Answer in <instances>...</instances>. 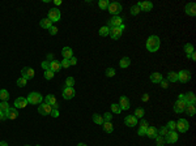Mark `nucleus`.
Returning a JSON list of instances; mask_svg holds the SVG:
<instances>
[{
	"mask_svg": "<svg viewBox=\"0 0 196 146\" xmlns=\"http://www.w3.org/2000/svg\"><path fill=\"white\" fill-rule=\"evenodd\" d=\"M159 44H161V41L157 35H150L146 41V50L149 52H157L159 48Z\"/></svg>",
	"mask_w": 196,
	"mask_h": 146,
	"instance_id": "nucleus-1",
	"label": "nucleus"
},
{
	"mask_svg": "<svg viewBox=\"0 0 196 146\" xmlns=\"http://www.w3.org/2000/svg\"><path fill=\"white\" fill-rule=\"evenodd\" d=\"M125 29L124 23L120 26H118V28H110V31H109V35L111 36L112 39H119L120 36H122L123 34V30Z\"/></svg>",
	"mask_w": 196,
	"mask_h": 146,
	"instance_id": "nucleus-2",
	"label": "nucleus"
},
{
	"mask_svg": "<svg viewBox=\"0 0 196 146\" xmlns=\"http://www.w3.org/2000/svg\"><path fill=\"white\" fill-rule=\"evenodd\" d=\"M28 103H31V104H41L42 103V94L37 93V91H33L28 95Z\"/></svg>",
	"mask_w": 196,
	"mask_h": 146,
	"instance_id": "nucleus-3",
	"label": "nucleus"
},
{
	"mask_svg": "<svg viewBox=\"0 0 196 146\" xmlns=\"http://www.w3.org/2000/svg\"><path fill=\"white\" fill-rule=\"evenodd\" d=\"M109 12L111 13L112 16H119V13H120V10H122V4L120 3H118V1H114V3H110V5H109Z\"/></svg>",
	"mask_w": 196,
	"mask_h": 146,
	"instance_id": "nucleus-4",
	"label": "nucleus"
},
{
	"mask_svg": "<svg viewBox=\"0 0 196 146\" xmlns=\"http://www.w3.org/2000/svg\"><path fill=\"white\" fill-rule=\"evenodd\" d=\"M175 124H177V129L180 133H186L188 130V128H190V124H188V121L186 119H179Z\"/></svg>",
	"mask_w": 196,
	"mask_h": 146,
	"instance_id": "nucleus-5",
	"label": "nucleus"
},
{
	"mask_svg": "<svg viewBox=\"0 0 196 146\" xmlns=\"http://www.w3.org/2000/svg\"><path fill=\"white\" fill-rule=\"evenodd\" d=\"M60 10L57 9V8H52V9L48 10V20L51 21V22H56V21L60 20Z\"/></svg>",
	"mask_w": 196,
	"mask_h": 146,
	"instance_id": "nucleus-6",
	"label": "nucleus"
},
{
	"mask_svg": "<svg viewBox=\"0 0 196 146\" xmlns=\"http://www.w3.org/2000/svg\"><path fill=\"white\" fill-rule=\"evenodd\" d=\"M191 80V73L190 70L187 69H183L180 70V72H178V81H180V82H188V81Z\"/></svg>",
	"mask_w": 196,
	"mask_h": 146,
	"instance_id": "nucleus-7",
	"label": "nucleus"
},
{
	"mask_svg": "<svg viewBox=\"0 0 196 146\" xmlns=\"http://www.w3.org/2000/svg\"><path fill=\"white\" fill-rule=\"evenodd\" d=\"M163 140L167 143H175L178 141V133L175 130H169V133L163 137Z\"/></svg>",
	"mask_w": 196,
	"mask_h": 146,
	"instance_id": "nucleus-8",
	"label": "nucleus"
},
{
	"mask_svg": "<svg viewBox=\"0 0 196 146\" xmlns=\"http://www.w3.org/2000/svg\"><path fill=\"white\" fill-rule=\"evenodd\" d=\"M51 111H52V107L50 106V104H47V103H42V104H39V107H38V112L42 115V116L50 115L51 114Z\"/></svg>",
	"mask_w": 196,
	"mask_h": 146,
	"instance_id": "nucleus-9",
	"label": "nucleus"
},
{
	"mask_svg": "<svg viewBox=\"0 0 196 146\" xmlns=\"http://www.w3.org/2000/svg\"><path fill=\"white\" fill-rule=\"evenodd\" d=\"M21 77L26 78V80H30V78L34 77V69L29 67H24L22 70H21Z\"/></svg>",
	"mask_w": 196,
	"mask_h": 146,
	"instance_id": "nucleus-10",
	"label": "nucleus"
},
{
	"mask_svg": "<svg viewBox=\"0 0 196 146\" xmlns=\"http://www.w3.org/2000/svg\"><path fill=\"white\" fill-rule=\"evenodd\" d=\"M186 102L183 101V99H178L177 102H175V104H174V111L177 112V114H180V112H183L186 110Z\"/></svg>",
	"mask_w": 196,
	"mask_h": 146,
	"instance_id": "nucleus-11",
	"label": "nucleus"
},
{
	"mask_svg": "<svg viewBox=\"0 0 196 146\" xmlns=\"http://www.w3.org/2000/svg\"><path fill=\"white\" fill-rule=\"evenodd\" d=\"M13 104H15V108H25L28 106V99L22 98V96H18Z\"/></svg>",
	"mask_w": 196,
	"mask_h": 146,
	"instance_id": "nucleus-12",
	"label": "nucleus"
},
{
	"mask_svg": "<svg viewBox=\"0 0 196 146\" xmlns=\"http://www.w3.org/2000/svg\"><path fill=\"white\" fill-rule=\"evenodd\" d=\"M75 89L73 87H67L65 86L64 89H63V98L64 99H72L73 96H75Z\"/></svg>",
	"mask_w": 196,
	"mask_h": 146,
	"instance_id": "nucleus-13",
	"label": "nucleus"
},
{
	"mask_svg": "<svg viewBox=\"0 0 196 146\" xmlns=\"http://www.w3.org/2000/svg\"><path fill=\"white\" fill-rule=\"evenodd\" d=\"M137 4L143 12H150L153 9V3L150 1H141V3H137Z\"/></svg>",
	"mask_w": 196,
	"mask_h": 146,
	"instance_id": "nucleus-14",
	"label": "nucleus"
},
{
	"mask_svg": "<svg viewBox=\"0 0 196 146\" xmlns=\"http://www.w3.org/2000/svg\"><path fill=\"white\" fill-rule=\"evenodd\" d=\"M124 124L127 125V127L132 128V127H135V125H137V119H136L133 115H128L124 119Z\"/></svg>",
	"mask_w": 196,
	"mask_h": 146,
	"instance_id": "nucleus-15",
	"label": "nucleus"
},
{
	"mask_svg": "<svg viewBox=\"0 0 196 146\" xmlns=\"http://www.w3.org/2000/svg\"><path fill=\"white\" fill-rule=\"evenodd\" d=\"M110 26L111 28H118V26L123 25V18L120 17V16H114V17L110 20Z\"/></svg>",
	"mask_w": 196,
	"mask_h": 146,
	"instance_id": "nucleus-16",
	"label": "nucleus"
},
{
	"mask_svg": "<svg viewBox=\"0 0 196 146\" xmlns=\"http://www.w3.org/2000/svg\"><path fill=\"white\" fill-rule=\"evenodd\" d=\"M183 95H184V102H186V104H195L196 96H195V94H193L192 91H190V93H187V94H183Z\"/></svg>",
	"mask_w": 196,
	"mask_h": 146,
	"instance_id": "nucleus-17",
	"label": "nucleus"
},
{
	"mask_svg": "<svg viewBox=\"0 0 196 146\" xmlns=\"http://www.w3.org/2000/svg\"><path fill=\"white\" fill-rule=\"evenodd\" d=\"M119 106H120V108H122V110H128V108L131 107L130 99H128L127 96H120V99H119Z\"/></svg>",
	"mask_w": 196,
	"mask_h": 146,
	"instance_id": "nucleus-18",
	"label": "nucleus"
},
{
	"mask_svg": "<svg viewBox=\"0 0 196 146\" xmlns=\"http://www.w3.org/2000/svg\"><path fill=\"white\" fill-rule=\"evenodd\" d=\"M186 13H187L188 16H195L196 14V4L195 3H190V4L186 5Z\"/></svg>",
	"mask_w": 196,
	"mask_h": 146,
	"instance_id": "nucleus-19",
	"label": "nucleus"
},
{
	"mask_svg": "<svg viewBox=\"0 0 196 146\" xmlns=\"http://www.w3.org/2000/svg\"><path fill=\"white\" fill-rule=\"evenodd\" d=\"M62 55H63V59H67L69 60L71 57L73 56V51L71 47H64V48L62 50Z\"/></svg>",
	"mask_w": 196,
	"mask_h": 146,
	"instance_id": "nucleus-20",
	"label": "nucleus"
},
{
	"mask_svg": "<svg viewBox=\"0 0 196 146\" xmlns=\"http://www.w3.org/2000/svg\"><path fill=\"white\" fill-rule=\"evenodd\" d=\"M50 69L52 70V72H59L60 69H62V65H60V61H57V60H52V61H50Z\"/></svg>",
	"mask_w": 196,
	"mask_h": 146,
	"instance_id": "nucleus-21",
	"label": "nucleus"
},
{
	"mask_svg": "<svg viewBox=\"0 0 196 146\" xmlns=\"http://www.w3.org/2000/svg\"><path fill=\"white\" fill-rule=\"evenodd\" d=\"M5 116H7V119H10V120H15L16 117L18 116V112H17V108H12L10 107L9 110L7 111V114H5Z\"/></svg>",
	"mask_w": 196,
	"mask_h": 146,
	"instance_id": "nucleus-22",
	"label": "nucleus"
},
{
	"mask_svg": "<svg viewBox=\"0 0 196 146\" xmlns=\"http://www.w3.org/2000/svg\"><path fill=\"white\" fill-rule=\"evenodd\" d=\"M162 80H163V78H162V74H161V73L154 72V73H152V74H150V81H152L153 83H159Z\"/></svg>",
	"mask_w": 196,
	"mask_h": 146,
	"instance_id": "nucleus-23",
	"label": "nucleus"
},
{
	"mask_svg": "<svg viewBox=\"0 0 196 146\" xmlns=\"http://www.w3.org/2000/svg\"><path fill=\"white\" fill-rule=\"evenodd\" d=\"M149 138H156L157 136H158V130H157V128L154 127H148V130H146V134Z\"/></svg>",
	"mask_w": 196,
	"mask_h": 146,
	"instance_id": "nucleus-24",
	"label": "nucleus"
},
{
	"mask_svg": "<svg viewBox=\"0 0 196 146\" xmlns=\"http://www.w3.org/2000/svg\"><path fill=\"white\" fill-rule=\"evenodd\" d=\"M102 128H103V130L106 133H112V130H114V127H112L111 121H103V124H102Z\"/></svg>",
	"mask_w": 196,
	"mask_h": 146,
	"instance_id": "nucleus-25",
	"label": "nucleus"
},
{
	"mask_svg": "<svg viewBox=\"0 0 196 146\" xmlns=\"http://www.w3.org/2000/svg\"><path fill=\"white\" fill-rule=\"evenodd\" d=\"M130 64H131V59H130V57H122V59H120V61H119V67L123 68V69H124V68H128V67H130Z\"/></svg>",
	"mask_w": 196,
	"mask_h": 146,
	"instance_id": "nucleus-26",
	"label": "nucleus"
},
{
	"mask_svg": "<svg viewBox=\"0 0 196 146\" xmlns=\"http://www.w3.org/2000/svg\"><path fill=\"white\" fill-rule=\"evenodd\" d=\"M186 112H187V115H190V116H195L196 114V108H195V104H187L186 106Z\"/></svg>",
	"mask_w": 196,
	"mask_h": 146,
	"instance_id": "nucleus-27",
	"label": "nucleus"
},
{
	"mask_svg": "<svg viewBox=\"0 0 196 146\" xmlns=\"http://www.w3.org/2000/svg\"><path fill=\"white\" fill-rule=\"evenodd\" d=\"M44 103H47V104H50V106H54V104H56L57 102H56V98H55L54 95H46V98H44Z\"/></svg>",
	"mask_w": 196,
	"mask_h": 146,
	"instance_id": "nucleus-28",
	"label": "nucleus"
},
{
	"mask_svg": "<svg viewBox=\"0 0 196 146\" xmlns=\"http://www.w3.org/2000/svg\"><path fill=\"white\" fill-rule=\"evenodd\" d=\"M39 25H41V28H43V29H50L52 26V22L48 20V18H42Z\"/></svg>",
	"mask_w": 196,
	"mask_h": 146,
	"instance_id": "nucleus-29",
	"label": "nucleus"
},
{
	"mask_svg": "<svg viewBox=\"0 0 196 146\" xmlns=\"http://www.w3.org/2000/svg\"><path fill=\"white\" fill-rule=\"evenodd\" d=\"M167 81H170V82H177L178 81V73L177 72H169L167 73Z\"/></svg>",
	"mask_w": 196,
	"mask_h": 146,
	"instance_id": "nucleus-30",
	"label": "nucleus"
},
{
	"mask_svg": "<svg viewBox=\"0 0 196 146\" xmlns=\"http://www.w3.org/2000/svg\"><path fill=\"white\" fill-rule=\"evenodd\" d=\"M184 52H186V56L190 57V55L192 54V52H195V51H193V46H192V44H191V43L184 44Z\"/></svg>",
	"mask_w": 196,
	"mask_h": 146,
	"instance_id": "nucleus-31",
	"label": "nucleus"
},
{
	"mask_svg": "<svg viewBox=\"0 0 196 146\" xmlns=\"http://www.w3.org/2000/svg\"><path fill=\"white\" fill-rule=\"evenodd\" d=\"M10 108V106H9V103H8L7 101H4V102H1L0 103V110L3 111V114H7V111Z\"/></svg>",
	"mask_w": 196,
	"mask_h": 146,
	"instance_id": "nucleus-32",
	"label": "nucleus"
},
{
	"mask_svg": "<svg viewBox=\"0 0 196 146\" xmlns=\"http://www.w3.org/2000/svg\"><path fill=\"white\" fill-rule=\"evenodd\" d=\"M93 121L96 123V124L102 125V124H103V117H102L101 115H98V114H94L93 115Z\"/></svg>",
	"mask_w": 196,
	"mask_h": 146,
	"instance_id": "nucleus-33",
	"label": "nucleus"
},
{
	"mask_svg": "<svg viewBox=\"0 0 196 146\" xmlns=\"http://www.w3.org/2000/svg\"><path fill=\"white\" fill-rule=\"evenodd\" d=\"M109 31H110V28L109 26H102L101 29H99V35L101 36H106V35H109Z\"/></svg>",
	"mask_w": 196,
	"mask_h": 146,
	"instance_id": "nucleus-34",
	"label": "nucleus"
},
{
	"mask_svg": "<svg viewBox=\"0 0 196 146\" xmlns=\"http://www.w3.org/2000/svg\"><path fill=\"white\" fill-rule=\"evenodd\" d=\"M140 12H141V9H140V7H139V4H135V5H132V7H131V14H132V16L139 14Z\"/></svg>",
	"mask_w": 196,
	"mask_h": 146,
	"instance_id": "nucleus-35",
	"label": "nucleus"
},
{
	"mask_svg": "<svg viewBox=\"0 0 196 146\" xmlns=\"http://www.w3.org/2000/svg\"><path fill=\"white\" fill-rule=\"evenodd\" d=\"M144 115H145V110H144V108H136V110H135V114H133V116L137 119V117H143Z\"/></svg>",
	"mask_w": 196,
	"mask_h": 146,
	"instance_id": "nucleus-36",
	"label": "nucleus"
},
{
	"mask_svg": "<svg viewBox=\"0 0 196 146\" xmlns=\"http://www.w3.org/2000/svg\"><path fill=\"white\" fill-rule=\"evenodd\" d=\"M109 5H110L109 0H99V3H98V7L101 8V9H107Z\"/></svg>",
	"mask_w": 196,
	"mask_h": 146,
	"instance_id": "nucleus-37",
	"label": "nucleus"
},
{
	"mask_svg": "<svg viewBox=\"0 0 196 146\" xmlns=\"http://www.w3.org/2000/svg\"><path fill=\"white\" fill-rule=\"evenodd\" d=\"M111 111L114 112V114H120V112H122V108H120L119 103H112L111 104Z\"/></svg>",
	"mask_w": 196,
	"mask_h": 146,
	"instance_id": "nucleus-38",
	"label": "nucleus"
},
{
	"mask_svg": "<svg viewBox=\"0 0 196 146\" xmlns=\"http://www.w3.org/2000/svg\"><path fill=\"white\" fill-rule=\"evenodd\" d=\"M9 98V93H8L5 89H3V90H0V99H1L3 102L7 101V99Z\"/></svg>",
	"mask_w": 196,
	"mask_h": 146,
	"instance_id": "nucleus-39",
	"label": "nucleus"
},
{
	"mask_svg": "<svg viewBox=\"0 0 196 146\" xmlns=\"http://www.w3.org/2000/svg\"><path fill=\"white\" fill-rule=\"evenodd\" d=\"M54 74H55V73L52 72L51 69L44 70V78H46V80H52V78H54Z\"/></svg>",
	"mask_w": 196,
	"mask_h": 146,
	"instance_id": "nucleus-40",
	"label": "nucleus"
},
{
	"mask_svg": "<svg viewBox=\"0 0 196 146\" xmlns=\"http://www.w3.org/2000/svg\"><path fill=\"white\" fill-rule=\"evenodd\" d=\"M73 85H75V78L68 77L67 80H65V86H67V87H73Z\"/></svg>",
	"mask_w": 196,
	"mask_h": 146,
	"instance_id": "nucleus-41",
	"label": "nucleus"
},
{
	"mask_svg": "<svg viewBox=\"0 0 196 146\" xmlns=\"http://www.w3.org/2000/svg\"><path fill=\"white\" fill-rule=\"evenodd\" d=\"M165 143V140L162 136H157L156 137V146H163Z\"/></svg>",
	"mask_w": 196,
	"mask_h": 146,
	"instance_id": "nucleus-42",
	"label": "nucleus"
},
{
	"mask_svg": "<svg viewBox=\"0 0 196 146\" xmlns=\"http://www.w3.org/2000/svg\"><path fill=\"white\" fill-rule=\"evenodd\" d=\"M169 133V129H167L166 127H162L158 129V136H162V137H165V136Z\"/></svg>",
	"mask_w": 196,
	"mask_h": 146,
	"instance_id": "nucleus-43",
	"label": "nucleus"
},
{
	"mask_svg": "<svg viewBox=\"0 0 196 146\" xmlns=\"http://www.w3.org/2000/svg\"><path fill=\"white\" fill-rule=\"evenodd\" d=\"M26 81H28V80H26V78H24V77H20V78H18V80H17V85L20 86V87H24V86H26Z\"/></svg>",
	"mask_w": 196,
	"mask_h": 146,
	"instance_id": "nucleus-44",
	"label": "nucleus"
},
{
	"mask_svg": "<svg viewBox=\"0 0 196 146\" xmlns=\"http://www.w3.org/2000/svg\"><path fill=\"white\" fill-rule=\"evenodd\" d=\"M115 73H116V72H115L114 68H107V69H106V76H107V77H114Z\"/></svg>",
	"mask_w": 196,
	"mask_h": 146,
	"instance_id": "nucleus-45",
	"label": "nucleus"
},
{
	"mask_svg": "<svg viewBox=\"0 0 196 146\" xmlns=\"http://www.w3.org/2000/svg\"><path fill=\"white\" fill-rule=\"evenodd\" d=\"M166 128L169 130H175L177 129V124H175V121H169L167 123V125H166Z\"/></svg>",
	"mask_w": 196,
	"mask_h": 146,
	"instance_id": "nucleus-46",
	"label": "nucleus"
},
{
	"mask_svg": "<svg viewBox=\"0 0 196 146\" xmlns=\"http://www.w3.org/2000/svg\"><path fill=\"white\" fill-rule=\"evenodd\" d=\"M60 65H62V68H69V67H71L69 60L63 59V61H60Z\"/></svg>",
	"mask_w": 196,
	"mask_h": 146,
	"instance_id": "nucleus-47",
	"label": "nucleus"
},
{
	"mask_svg": "<svg viewBox=\"0 0 196 146\" xmlns=\"http://www.w3.org/2000/svg\"><path fill=\"white\" fill-rule=\"evenodd\" d=\"M146 130H148V128H145V127H140V128H139V130H137L139 136H145V134H146Z\"/></svg>",
	"mask_w": 196,
	"mask_h": 146,
	"instance_id": "nucleus-48",
	"label": "nucleus"
},
{
	"mask_svg": "<svg viewBox=\"0 0 196 146\" xmlns=\"http://www.w3.org/2000/svg\"><path fill=\"white\" fill-rule=\"evenodd\" d=\"M111 119H112V115L110 112H106L103 116V121H111Z\"/></svg>",
	"mask_w": 196,
	"mask_h": 146,
	"instance_id": "nucleus-49",
	"label": "nucleus"
},
{
	"mask_svg": "<svg viewBox=\"0 0 196 146\" xmlns=\"http://www.w3.org/2000/svg\"><path fill=\"white\" fill-rule=\"evenodd\" d=\"M48 31H50V34H51V35H56V34H57V28L51 26V28L48 29Z\"/></svg>",
	"mask_w": 196,
	"mask_h": 146,
	"instance_id": "nucleus-50",
	"label": "nucleus"
},
{
	"mask_svg": "<svg viewBox=\"0 0 196 146\" xmlns=\"http://www.w3.org/2000/svg\"><path fill=\"white\" fill-rule=\"evenodd\" d=\"M42 68H43L44 70H48L50 69V61H43L42 63Z\"/></svg>",
	"mask_w": 196,
	"mask_h": 146,
	"instance_id": "nucleus-51",
	"label": "nucleus"
},
{
	"mask_svg": "<svg viewBox=\"0 0 196 146\" xmlns=\"http://www.w3.org/2000/svg\"><path fill=\"white\" fill-rule=\"evenodd\" d=\"M50 115H51L52 117H57V116H59V111H57V110H55V108H52V111H51V114H50Z\"/></svg>",
	"mask_w": 196,
	"mask_h": 146,
	"instance_id": "nucleus-52",
	"label": "nucleus"
},
{
	"mask_svg": "<svg viewBox=\"0 0 196 146\" xmlns=\"http://www.w3.org/2000/svg\"><path fill=\"white\" fill-rule=\"evenodd\" d=\"M69 64H71V65H76V64H77V59H76L75 56H72V57L69 59Z\"/></svg>",
	"mask_w": 196,
	"mask_h": 146,
	"instance_id": "nucleus-53",
	"label": "nucleus"
},
{
	"mask_svg": "<svg viewBox=\"0 0 196 146\" xmlns=\"http://www.w3.org/2000/svg\"><path fill=\"white\" fill-rule=\"evenodd\" d=\"M159 83H161V86H162V87H163V89H166L167 86H169V83H167V80H162Z\"/></svg>",
	"mask_w": 196,
	"mask_h": 146,
	"instance_id": "nucleus-54",
	"label": "nucleus"
},
{
	"mask_svg": "<svg viewBox=\"0 0 196 146\" xmlns=\"http://www.w3.org/2000/svg\"><path fill=\"white\" fill-rule=\"evenodd\" d=\"M141 101H143V102H148L149 101V94H144L143 98H141Z\"/></svg>",
	"mask_w": 196,
	"mask_h": 146,
	"instance_id": "nucleus-55",
	"label": "nucleus"
},
{
	"mask_svg": "<svg viewBox=\"0 0 196 146\" xmlns=\"http://www.w3.org/2000/svg\"><path fill=\"white\" fill-rule=\"evenodd\" d=\"M140 127H145V128H148V121H146V120H141Z\"/></svg>",
	"mask_w": 196,
	"mask_h": 146,
	"instance_id": "nucleus-56",
	"label": "nucleus"
},
{
	"mask_svg": "<svg viewBox=\"0 0 196 146\" xmlns=\"http://www.w3.org/2000/svg\"><path fill=\"white\" fill-rule=\"evenodd\" d=\"M7 119V116H5V114H3V111L0 110V120H5Z\"/></svg>",
	"mask_w": 196,
	"mask_h": 146,
	"instance_id": "nucleus-57",
	"label": "nucleus"
},
{
	"mask_svg": "<svg viewBox=\"0 0 196 146\" xmlns=\"http://www.w3.org/2000/svg\"><path fill=\"white\" fill-rule=\"evenodd\" d=\"M190 59H192V60H196V54H195V52H192V54L190 55Z\"/></svg>",
	"mask_w": 196,
	"mask_h": 146,
	"instance_id": "nucleus-58",
	"label": "nucleus"
},
{
	"mask_svg": "<svg viewBox=\"0 0 196 146\" xmlns=\"http://www.w3.org/2000/svg\"><path fill=\"white\" fill-rule=\"evenodd\" d=\"M0 146H8V143L5 142V141H1V142H0Z\"/></svg>",
	"mask_w": 196,
	"mask_h": 146,
	"instance_id": "nucleus-59",
	"label": "nucleus"
},
{
	"mask_svg": "<svg viewBox=\"0 0 196 146\" xmlns=\"http://www.w3.org/2000/svg\"><path fill=\"white\" fill-rule=\"evenodd\" d=\"M55 4H56V5H60V4H62V1H60V0H55Z\"/></svg>",
	"mask_w": 196,
	"mask_h": 146,
	"instance_id": "nucleus-60",
	"label": "nucleus"
},
{
	"mask_svg": "<svg viewBox=\"0 0 196 146\" xmlns=\"http://www.w3.org/2000/svg\"><path fill=\"white\" fill-rule=\"evenodd\" d=\"M77 146H86V145H85V143H82V142H81V143H78Z\"/></svg>",
	"mask_w": 196,
	"mask_h": 146,
	"instance_id": "nucleus-61",
	"label": "nucleus"
},
{
	"mask_svg": "<svg viewBox=\"0 0 196 146\" xmlns=\"http://www.w3.org/2000/svg\"><path fill=\"white\" fill-rule=\"evenodd\" d=\"M25 146H30V145H25Z\"/></svg>",
	"mask_w": 196,
	"mask_h": 146,
	"instance_id": "nucleus-62",
	"label": "nucleus"
},
{
	"mask_svg": "<svg viewBox=\"0 0 196 146\" xmlns=\"http://www.w3.org/2000/svg\"><path fill=\"white\" fill-rule=\"evenodd\" d=\"M37 146H41V145H37Z\"/></svg>",
	"mask_w": 196,
	"mask_h": 146,
	"instance_id": "nucleus-63",
	"label": "nucleus"
}]
</instances>
